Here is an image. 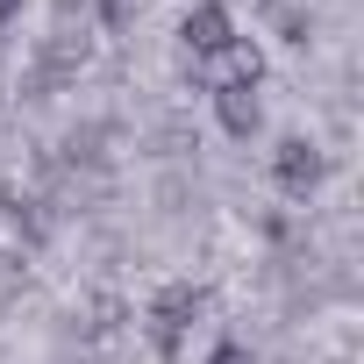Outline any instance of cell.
<instances>
[{
  "instance_id": "4",
  "label": "cell",
  "mask_w": 364,
  "mask_h": 364,
  "mask_svg": "<svg viewBox=\"0 0 364 364\" xmlns=\"http://www.w3.org/2000/svg\"><path fill=\"white\" fill-rule=\"evenodd\" d=\"M215 100V122L236 136V143H250L257 129H264V100H257V86H222V93H208Z\"/></svg>"
},
{
  "instance_id": "3",
  "label": "cell",
  "mask_w": 364,
  "mask_h": 364,
  "mask_svg": "<svg viewBox=\"0 0 364 364\" xmlns=\"http://www.w3.org/2000/svg\"><path fill=\"white\" fill-rule=\"evenodd\" d=\"M321 171H328V157H321L314 136H286V143L272 150V186H279L286 200H307V193L321 186Z\"/></svg>"
},
{
  "instance_id": "2",
  "label": "cell",
  "mask_w": 364,
  "mask_h": 364,
  "mask_svg": "<svg viewBox=\"0 0 364 364\" xmlns=\"http://www.w3.org/2000/svg\"><path fill=\"white\" fill-rule=\"evenodd\" d=\"M243 29H236V15H229V0H200V8H186L178 15V50H186L193 65H208L215 50H229Z\"/></svg>"
},
{
  "instance_id": "1",
  "label": "cell",
  "mask_w": 364,
  "mask_h": 364,
  "mask_svg": "<svg viewBox=\"0 0 364 364\" xmlns=\"http://www.w3.org/2000/svg\"><path fill=\"white\" fill-rule=\"evenodd\" d=\"M200 307H208V293H200L193 279H171V286H157V293H150V307H143V336L157 343V357H178V350L193 343Z\"/></svg>"
},
{
  "instance_id": "5",
  "label": "cell",
  "mask_w": 364,
  "mask_h": 364,
  "mask_svg": "<svg viewBox=\"0 0 364 364\" xmlns=\"http://www.w3.org/2000/svg\"><path fill=\"white\" fill-rule=\"evenodd\" d=\"M15 22H22V0H0V36H8Z\"/></svg>"
}]
</instances>
